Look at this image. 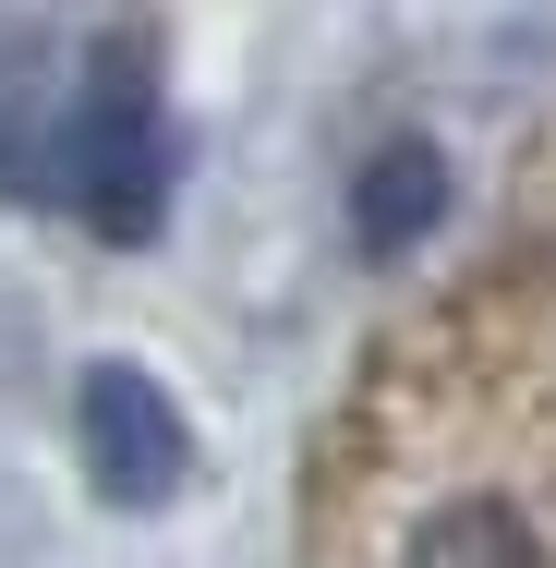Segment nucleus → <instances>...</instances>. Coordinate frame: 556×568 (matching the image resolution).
I'll use <instances>...</instances> for the list:
<instances>
[{
  "instance_id": "nucleus-1",
  "label": "nucleus",
  "mask_w": 556,
  "mask_h": 568,
  "mask_svg": "<svg viewBox=\"0 0 556 568\" xmlns=\"http://www.w3.org/2000/svg\"><path fill=\"white\" fill-rule=\"evenodd\" d=\"M49 194L98 242H145L170 219V133H158V85H145V37H110L73 85V110L49 133Z\"/></svg>"
},
{
  "instance_id": "nucleus-2",
  "label": "nucleus",
  "mask_w": 556,
  "mask_h": 568,
  "mask_svg": "<svg viewBox=\"0 0 556 568\" xmlns=\"http://www.w3.org/2000/svg\"><path fill=\"white\" fill-rule=\"evenodd\" d=\"M73 448H85V484H98L110 508H133V520L194 484V424H182V399H170L145 363H121V351H98V363L73 375Z\"/></svg>"
},
{
  "instance_id": "nucleus-3",
  "label": "nucleus",
  "mask_w": 556,
  "mask_h": 568,
  "mask_svg": "<svg viewBox=\"0 0 556 568\" xmlns=\"http://www.w3.org/2000/svg\"><path fill=\"white\" fill-rule=\"evenodd\" d=\"M447 230V158L424 133H400V145H375L363 170H351V254L363 266H400V254H424Z\"/></svg>"
},
{
  "instance_id": "nucleus-4",
  "label": "nucleus",
  "mask_w": 556,
  "mask_h": 568,
  "mask_svg": "<svg viewBox=\"0 0 556 568\" xmlns=\"http://www.w3.org/2000/svg\"><path fill=\"white\" fill-rule=\"evenodd\" d=\"M412 568H545V545L520 532V508L459 496V508H436V520L412 532Z\"/></svg>"
}]
</instances>
